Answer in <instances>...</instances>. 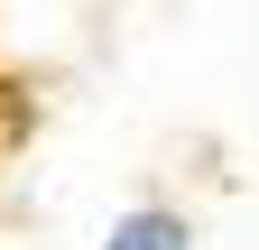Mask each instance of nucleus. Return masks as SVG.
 Here are the masks:
<instances>
[{
	"label": "nucleus",
	"instance_id": "f257e3e1",
	"mask_svg": "<svg viewBox=\"0 0 259 250\" xmlns=\"http://www.w3.org/2000/svg\"><path fill=\"white\" fill-rule=\"evenodd\" d=\"M93 250H194V223L176 204H130V213H111V232Z\"/></svg>",
	"mask_w": 259,
	"mask_h": 250
}]
</instances>
